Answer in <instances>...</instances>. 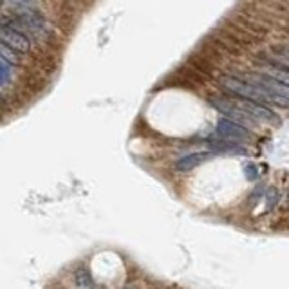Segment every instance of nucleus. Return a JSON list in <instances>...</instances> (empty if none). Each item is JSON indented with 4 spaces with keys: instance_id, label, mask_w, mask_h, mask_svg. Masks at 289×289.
<instances>
[{
    "instance_id": "obj_1",
    "label": "nucleus",
    "mask_w": 289,
    "mask_h": 289,
    "mask_svg": "<svg viewBox=\"0 0 289 289\" xmlns=\"http://www.w3.org/2000/svg\"><path fill=\"white\" fill-rule=\"evenodd\" d=\"M221 87L226 89L231 94L239 96V98L251 99V101L262 103V105H282V107H289V98L280 96L277 92L266 89L258 82H246L242 78H235V76H222L221 78Z\"/></svg>"
},
{
    "instance_id": "obj_2",
    "label": "nucleus",
    "mask_w": 289,
    "mask_h": 289,
    "mask_svg": "<svg viewBox=\"0 0 289 289\" xmlns=\"http://www.w3.org/2000/svg\"><path fill=\"white\" fill-rule=\"evenodd\" d=\"M0 22L13 25V28L24 33L25 36H35L38 40H47L51 36V25L36 8L15 9L9 16H2Z\"/></svg>"
},
{
    "instance_id": "obj_3",
    "label": "nucleus",
    "mask_w": 289,
    "mask_h": 289,
    "mask_svg": "<svg viewBox=\"0 0 289 289\" xmlns=\"http://www.w3.org/2000/svg\"><path fill=\"white\" fill-rule=\"evenodd\" d=\"M0 42L11 47L13 51L22 52V55H28L31 51V42H29L28 36L13 25L6 24V22H0Z\"/></svg>"
},
{
    "instance_id": "obj_4",
    "label": "nucleus",
    "mask_w": 289,
    "mask_h": 289,
    "mask_svg": "<svg viewBox=\"0 0 289 289\" xmlns=\"http://www.w3.org/2000/svg\"><path fill=\"white\" fill-rule=\"evenodd\" d=\"M217 134L230 141H248L251 138V132L242 125L230 118H221L217 121Z\"/></svg>"
},
{
    "instance_id": "obj_5",
    "label": "nucleus",
    "mask_w": 289,
    "mask_h": 289,
    "mask_svg": "<svg viewBox=\"0 0 289 289\" xmlns=\"http://www.w3.org/2000/svg\"><path fill=\"white\" fill-rule=\"evenodd\" d=\"M212 152H192V154L182 155L181 159H177L175 163V170L177 172H190L194 168H197L199 165L206 163L208 159H212Z\"/></svg>"
},
{
    "instance_id": "obj_6",
    "label": "nucleus",
    "mask_w": 289,
    "mask_h": 289,
    "mask_svg": "<svg viewBox=\"0 0 289 289\" xmlns=\"http://www.w3.org/2000/svg\"><path fill=\"white\" fill-rule=\"evenodd\" d=\"M253 80L255 82H258L260 85H264L266 89H270V91L277 92V94L289 98V84L287 82H284V80H278V78L270 76V74H262V72L253 74Z\"/></svg>"
},
{
    "instance_id": "obj_7",
    "label": "nucleus",
    "mask_w": 289,
    "mask_h": 289,
    "mask_svg": "<svg viewBox=\"0 0 289 289\" xmlns=\"http://www.w3.org/2000/svg\"><path fill=\"white\" fill-rule=\"evenodd\" d=\"M212 148H214L215 152H241V154H246L244 148L239 145L237 141H230V139H215V141H210Z\"/></svg>"
},
{
    "instance_id": "obj_8",
    "label": "nucleus",
    "mask_w": 289,
    "mask_h": 289,
    "mask_svg": "<svg viewBox=\"0 0 289 289\" xmlns=\"http://www.w3.org/2000/svg\"><path fill=\"white\" fill-rule=\"evenodd\" d=\"M74 282L78 287H84V289H94V280H92L91 273L85 266H78L74 271Z\"/></svg>"
},
{
    "instance_id": "obj_9",
    "label": "nucleus",
    "mask_w": 289,
    "mask_h": 289,
    "mask_svg": "<svg viewBox=\"0 0 289 289\" xmlns=\"http://www.w3.org/2000/svg\"><path fill=\"white\" fill-rule=\"evenodd\" d=\"M11 82V65L8 60L0 58V85H8Z\"/></svg>"
},
{
    "instance_id": "obj_10",
    "label": "nucleus",
    "mask_w": 289,
    "mask_h": 289,
    "mask_svg": "<svg viewBox=\"0 0 289 289\" xmlns=\"http://www.w3.org/2000/svg\"><path fill=\"white\" fill-rule=\"evenodd\" d=\"M8 6H11L13 9L20 8H36V0H2Z\"/></svg>"
},
{
    "instance_id": "obj_11",
    "label": "nucleus",
    "mask_w": 289,
    "mask_h": 289,
    "mask_svg": "<svg viewBox=\"0 0 289 289\" xmlns=\"http://www.w3.org/2000/svg\"><path fill=\"white\" fill-rule=\"evenodd\" d=\"M277 202H278L277 188H270V190H268V194H266V210H273Z\"/></svg>"
},
{
    "instance_id": "obj_12",
    "label": "nucleus",
    "mask_w": 289,
    "mask_h": 289,
    "mask_svg": "<svg viewBox=\"0 0 289 289\" xmlns=\"http://www.w3.org/2000/svg\"><path fill=\"white\" fill-rule=\"evenodd\" d=\"M0 56L4 60H8L9 64H16L18 62V58H16V55L13 52V49L11 47H4V44L0 42Z\"/></svg>"
},
{
    "instance_id": "obj_13",
    "label": "nucleus",
    "mask_w": 289,
    "mask_h": 289,
    "mask_svg": "<svg viewBox=\"0 0 289 289\" xmlns=\"http://www.w3.org/2000/svg\"><path fill=\"white\" fill-rule=\"evenodd\" d=\"M244 174H246V179H248V181H255V179L258 177V170H257V167H255L253 163H248V165H246Z\"/></svg>"
}]
</instances>
